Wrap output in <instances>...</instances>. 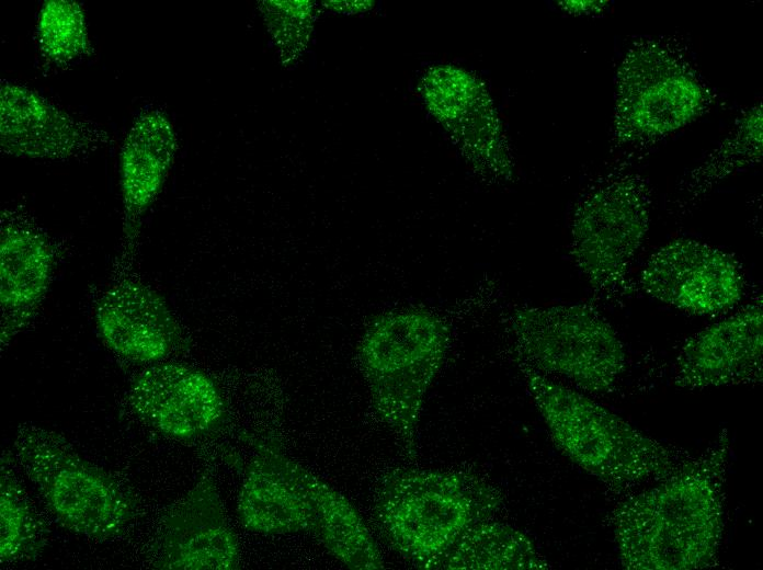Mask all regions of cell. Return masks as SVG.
<instances>
[{"label": "cell", "mask_w": 763, "mask_h": 570, "mask_svg": "<svg viewBox=\"0 0 763 570\" xmlns=\"http://www.w3.org/2000/svg\"><path fill=\"white\" fill-rule=\"evenodd\" d=\"M729 451L725 429L701 455L617 505L612 526L623 568L696 570L718 565Z\"/></svg>", "instance_id": "obj_1"}, {"label": "cell", "mask_w": 763, "mask_h": 570, "mask_svg": "<svg viewBox=\"0 0 763 570\" xmlns=\"http://www.w3.org/2000/svg\"><path fill=\"white\" fill-rule=\"evenodd\" d=\"M526 389L557 448L612 489L660 479L690 454L638 430L581 390L516 358Z\"/></svg>", "instance_id": "obj_2"}, {"label": "cell", "mask_w": 763, "mask_h": 570, "mask_svg": "<svg viewBox=\"0 0 763 570\" xmlns=\"http://www.w3.org/2000/svg\"><path fill=\"white\" fill-rule=\"evenodd\" d=\"M502 505L500 490L477 475L396 467L378 479L374 517L402 558L434 570L467 528L493 518Z\"/></svg>", "instance_id": "obj_3"}, {"label": "cell", "mask_w": 763, "mask_h": 570, "mask_svg": "<svg viewBox=\"0 0 763 570\" xmlns=\"http://www.w3.org/2000/svg\"><path fill=\"white\" fill-rule=\"evenodd\" d=\"M449 343L451 329L444 318L429 309L410 308L377 316L357 346L372 407L411 461L417 458L424 398Z\"/></svg>", "instance_id": "obj_4"}, {"label": "cell", "mask_w": 763, "mask_h": 570, "mask_svg": "<svg viewBox=\"0 0 763 570\" xmlns=\"http://www.w3.org/2000/svg\"><path fill=\"white\" fill-rule=\"evenodd\" d=\"M12 451L50 514L70 532L109 542L134 520L136 503L128 489L61 434L24 423L15 431Z\"/></svg>", "instance_id": "obj_5"}, {"label": "cell", "mask_w": 763, "mask_h": 570, "mask_svg": "<svg viewBox=\"0 0 763 570\" xmlns=\"http://www.w3.org/2000/svg\"><path fill=\"white\" fill-rule=\"evenodd\" d=\"M516 358L585 394L616 389L626 366L625 345L593 305L568 303L514 308L508 318Z\"/></svg>", "instance_id": "obj_6"}, {"label": "cell", "mask_w": 763, "mask_h": 570, "mask_svg": "<svg viewBox=\"0 0 763 570\" xmlns=\"http://www.w3.org/2000/svg\"><path fill=\"white\" fill-rule=\"evenodd\" d=\"M714 100L677 43L638 38L616 73L613 146L654 142L696 119Z\"/></svg>", "instance_id": "obj_7"}, {"label": "cell", "mask_w": 763, "mask_h": 570, "mask_svg": "<svg viewBox=\"0 0 763 570\" xmlns=\"http://www.w3.org/2000/svg\"><path fill=\"white\" fill-rule=\"evenodd\" d=\"M647 181L616 169L601 178L579 203L570 253L594 294L622 303L631 294L630 266L649 228Z\"/></svg>", "instance_id": "obj_8"}, {"label": "cell", "mask_w": 763, "mask_h": 570, "mask_svg": "<svg viewBox=\"0 0 763 570\" xmlns=\"http://www.w3.org/2000/svg\"><path fill=\"white\" fill-rule=\"evenodd\" d=\"M237 502L242 526L277 535L306 532L320 543L341 524L346 498L289 458L274 440L258 441Z\"/></svg>", "instance_id": "obj_9"}, {"label": "cell", "mask_w": 763, "mask_h": 570, "mask_svg": "<svg viewBox=\"0 0 763 570\" xmlns=\"http://www.w3.org/2000/svg\"><path fill=\"white\" fill-rule=\"evenodd\" d=\"M642 292L693 315H714L733 308L744 294L740 262L709 243L674 239L650 255L639 277Z\"/></svg>", "instance_id": "obj_10"}, {"label": "cell", "mask_w": 763, "mask_h": 570, "mask_svg": "<svg viewBox=\"0 0 763 570\" xmlns=\"http://www.w3.org/2000/svg\"><path fill=\"white\" fill-rule=\"evenodd\" d=\"M152 567L162 570L239 568L232 532L214 478L204 472L162 515L152 547Z\"/></svg>", "instance_id": "obj_11"}, {"label": "cell", "mask_w": 763, "mask_h": 570, "mask_svg": "<svg viewBox=\"0 0 763 570\" xmlns=\"http://www.w3.org/2000/svg\"><path fill=\"white\" fill-rule=\"evenodd\" d=\"M111 144V135L94 122L68 113L35 90L1 80L2 153L27 159L67 160Z\"/></svg>", "instance_id": "obj_12"}, {"label": "cell", "mask_w": 763, "mask_h": 570, "mask_svg": "<svg viewBox=\"0 0 763 570\" xmlns=\"http://www.w3.org/2000/svg\"><path fill=\"white\" fill-rule=\"evenodd\" d=\"M132 411L157 432L195 441L215 432L226 409L216 384L203 372L179 363L155 364L132 381Z\"/></svg>", "instance_id": "obj_13"}, {"label": "cell", "mask_w": 763, "mask_h": 570, "mask_svg": "<svg viewBox=\"0 0 763 570\" xmlns=\"http://www.w3.org/2000/svg\"><path fill=\"white\" fill-rule=\"evenodd\" d=\"M762 298L692 335L675 362L682 389L749 385L763 377Z\"/></svg>", "instance_id": "obj_14"}, {"label": "cell", "mask_w": 763, "mask_h": 570, "mask_svg": "<svg viewBox=\"0 0 763 570\" xmlns=\"http://www.w3.org/2000/svg\"><path fill=\"white\" fill-rule=\"evenodd\" d=\"M99 334L115 354L135 363H159L184 346L182 329L151 286L118 278L95 306Z\"/></svg>", "instance_id": "obj_15"}, {"label": "cell", "mask_w": 763, "mask_h": 570, "mask_svg": "<svg viewBox=\"0 0 763 570\" xmlns=\"http://www.w3.org/2000/svg\"><path fill=\"white\" fill-rule=\"evenodd\" d=\"M56 263V249L32 217L14 208L1 215V351L34 318Z\"/></svg>", "instance_id": "obj_16"}, {"label": "cell", "mask_w": 763, "mask_h": 570, "mask_svg": "<svg viewBox=\"0 0 763 570\" xmlns=\"http://www.w3.org/2000/svg\"><path fill=\"white\" fill-rule=\"evenodd\" d=\"M176 150L173 126L160 109L141 110L119 153L123 236L119 267L133 262L143 219L160 194Z\"/></svg>", "instance_id": "obj_17"}, {"label": "cell", "mask_w": 763, "mask_h": 570, "mask_svg": "<svg viewBox=\"0 0 763 570\" xmlns=\"http://www.w3.org/2000/svg\"><path fill=\"white\" fill-rule=\"evenodd\" d=\"M549 562L520 529L492 518L467 528L434 570H545Z\"/></svg>", "instance_id": "obj_18"}, {"label": "cell", "mask_w": 763, "mask_h": 570, "mask_svg": "<svg viewBox=\"0 0 763 570\" xmlns=\"http://www.w3.org/2000/svg\"><path fill=\"white\" fill-rule=\"evenodd\" d=\"M13 454L0 460V561H31L48 543V527L31 501L13 467Z\"/></svg>", "instance_id": "obj_19"}, {"label": "cell", "mask_w": 763, "mask_h": 570, "mask_svg": "<svg viewBox=\"0 0 763 570\" xmlns=\"http://www.w3.org/2000/svg\"><path fill=\"white\" fill-rule=\"evenodd\" d=\"M762 103L740 116L726 139L686 179L685 196L694 203L728 175L752 167L762 157Z\"/></svg>", "instance_id": "obj_20"}, {"label": "cell", "mask_w": 763, "mask_h": 570, "mask_svg": "<svg viewBox=\"0 0 763 570\" xmlns=\"http://www.w3.org/2000/svg\"><path fill=\"white\" fill-rule=\"evenodd\" d=\"M41 55L55 66H65L92 54L86 13L75 0H47L36 25Z\"/></svg>", "instance_id": "obj_21"}, {"label": "cell", "mask_w": 763, "mask_h": 570, "mask_svg": "<svg viewBox=\"0 0 763 570\" xmlns=\"http://www.w3.org/2000/svg\"><path fill=\"white\" fill-rule=\"evenodd\" d=\"M561 7L571 13H600L608 7L610 1H563Z\"/></svg>", "instance_id": "obj_22"}]
</instances>
